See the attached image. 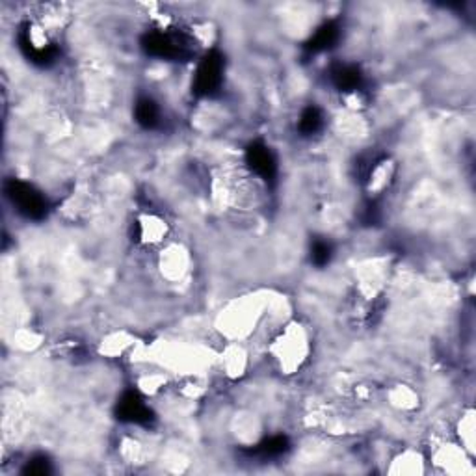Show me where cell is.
Here are the masks:
<instances>
[{
  "label": "cell",
  "mask_w": 476,
  "mask_h": 476,
  "mask_svg": "<svg viewBox=\"0 0 476 476\" xmlns=\"http://www.w3.org/2000/svg\"><path fill=\"white\" fill-rule=\"evenodd\" d=\"M276 356L279 359L281 367L288 369H296L305 359V351H307V337L300 326H292L285 335L276 340Z\"/></svg>",
  "instance_id": "1"
},
{
  "label": "cell",
  "mask_w": 476,
  "mask_h": 476,
  "mask_svg": "<svg viewBox=\"0 0 476 476\" xmlns=\"http://www.w3.org/2000/svg\"><path fill=\"white\" fill-rule=\"evenodd\" d=\"M10 195H12L13 203L19 207L21 213H25L26 216H39V214H43L45 199L38 192H34V188L28 186V184L12 182Z\"/></svg>",
  "instance_id": "2"
},
{
  "label": "cell",
  "mask_w": 476,
  "mask_h": 476,
  "mask_svg": "<svg viewBox=\"0 0 476 476\" xmlns=\"http://www.w3.org/2000/svg\"><path fill=\"white\" fill-rule=\"evenodd\" d=\"M219 75H221V63L214 58L210 60L207 58L197 71V88L203 91H213L218 88Z\"/></svg>",
  "instance_id": "3"
},
{
  "label": "cell",
  "mask_w": 476,
  "mask_h": 476,
  "mask_svg": "<svg viewBox=\"0 0 476 476\" xmlns=\"http://www.w3.org/2000/svg\"><path fill=\"white\" fill-rule=\"evenodd\" d=\"M250 166L253 173H257L259 177L272 175L274 171V160H272V155L266 147H257V149L250 151Z\"/></svg>",
  "instance_id": "4"
},
{
  "label": "cell",
  "mask_w": 476,
  "mask_h": 476,
  "mask_svg": "<svg viewBox=\"0 0 476 476\" xmlns=\"http://www.w3.org/2000/svg\"><path fill=\"white\" fill-rule=\"evenodd\" d=\"M459 445L473 456L475 452V413L469 409L459 419Z\"/></svg>",
  "instance_id": "5"
},
{
  "label": "cell",
  "mask_w": 476,
  "mask_h": 476,
  "mask_svg": "<svg viewBox=\"0 0 476 476\" xmlns=\"http://www.w3.org/2000/svg\"><path fill=\"white\" fill-rule=\"evenodd\" d=\"M136 116H138V119L142 121V123H145L147 127L155 125L158 119V108L155 107V102H151V100H142L138 105V110H136Z\"/></svg>",
  "instance_id": "6"
},
{
  "label": "cell",
  "mask_w": 476,
  "mask_h": 476,
  "mask_svg": "<svg viewBox=\"0 0 476 476\" xmlns=\"http://www.w3.org/2000/svg\"><path fill=\"white\" fill-rule=\"evenodd\" d=\"M145 221H147V224H151V226H157L158 224V219H155V218L145 219ZM142 232H144V237H147V235H149V227L142 226ZM151 235H153V229H151Z\"/></svg>",
  "instance_id": "7"
}]
</instances>
